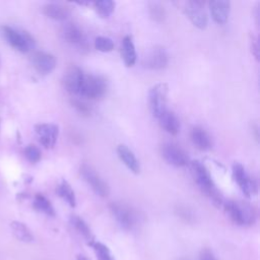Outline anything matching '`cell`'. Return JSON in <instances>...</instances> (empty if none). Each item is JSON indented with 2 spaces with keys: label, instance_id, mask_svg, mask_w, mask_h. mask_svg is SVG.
I'll list each match as a JSON object with an SVG mask.
<instances>
[{
  "label": "cell",
  "instance_id": "obj_38",
  "mask_svg": "<svg viewBox=\"0 0 260 260\" xmlns=\"http://www.w3.org/2000/svg\"><path fill=\"white\" fill-rule=\"evenodd\" d=\"M0 65H1V59H0Z\"/></svg>",
  "mask_w": 260,
  "mask_h": 260
},
{
  "label": "cell",
  "instance_id": "obj_11",
  "mask_svg": "<svg viewBox=\"0 0 260 260\" xmlns=\"http://www.w3.org/2000/svg\"><path fill=\"white\" fill-rule=\"evenodd\" d=\"M35 132L45 148H53L58 138L59 127L51 123H41L35 126Z\"/></svg>",
  "mask_w": 260,
  "mask_h": 260
},
{
  "label": "cell",
  "instance_id": "obj_32",
  "mask_svg": "<svg viewBox=\"0 0 260 260\" xmlns=\"http://www.w3.org/2000/svg\"><path fill=\"white\" fill-rule=\"evenodd\" d=\"M177 213L179 214V216H181L186 221H193L194 220V215H193L192 211L190 209H188L187 207H183V206L178 207Z\"/></svg>",
  "mask_w": 260,
  "mask_h": 260
},
{
  "label": "cell",
  "instance_id": "obj_25",
  "mask_svg": "<svg viewBox=\"0 0 260 260\" xmlns=\"http://www.w3.org/2000/svg\"><path fill=\"white\" fill-rule=\"evenodd\" d=\"M11 231L13 235L21 242L24 243H31L34 241V235L30 230L27 228L26 224L20 221H12L10 223Z\"/></svg>",
  "mask_w": 260,
  "mask_h": 260
},
{
  "label": "cell",
  "instance_id": "obj_34",
  "mask_svg": "<svg viewBox=\"0 0 260 260\" xmlns=\"http://www.w3.org/2000/svg\"><path fill=\"white\" fill-rule=\"evenodd\" d=\"M251 48H252V53L254 54L256 59H259V44H258V39L252 37L251 38Z\"/></svg>",
  "mask_w": 260,
  "mask_h": 260
},
{
  "label": "cell",
  "instance_id": "obj_5",
  "mask_svg": "<svg viewBox=\"0 0 260 260\" xmlns=\"http://www.w3.org/2000/svg\"><path fill=\"white\" fill-rule=\"evenodd\" d=\"M110 209L121 229L131 231L136 225L137 214L130 206L121 202H112Z\"/></svg>",
  "mask_w": 260,
  "mask_h": 260
},
{
  "label": "cell",
  "instance_id": "obj_21",
  "mask_svg": "<svg viewBox=\"0 0 260 260\" xmlns=\"http://www.w3.org/2000/svg\"><path fill=\"white\" fill-rule=\"evenodd\" d=\"M70 224L73 226V229L86 241L88 245H90L92 242H94V237L91 233L90 228L88 224L78 215H71L69 218Z\"/></svg>",
  "mask_w": 260,
  "mask_h": 260
},
{
  "label": "cell",
  "instance_id": "obj_20",
  "mask_svg": "<svg viewBox=\"0 0 260 260\" xmlns=\"http://www.w3.org/2000/svg\"><path fill=\"white\" fill-rule=\"evenodd\" d=\"M160 126L170 134L176 135L180 130V121L178 117L171 111H165L158 118Z\"/></svg>",
  "mask_w": 260,
  "mask_h": 260
},
{
  "label": "cell",
  "instance_id": "obj_22",
  "mask_svg": "<svg viewBox=\"0 0 260 260\" xmlns=\"http://www.w3.org/2000/svg\"><path fill=\"white\" fill-rule=\"evenodd\" d=\"M122 58L127 67H131L135 64L137 55L135 51V46L132 41V38L130 36L124 37L122 41Z\"/></svg>",
  "mask_w": 260,
  "mask_h": 260
},
{
  "label": "cell",
  "instance_id": "obj_31",
  "mask_svg": "<svg viewBox=\"0 0 260 260\" xmlns=\"http://www.w3.org/2000/svg\"><path fill=\"white\" fill-rule=\"evenodd\" d=\"M71 104L73 106V108L80 114L82 115H85V116H88L90 113H91V109L90 107L83 101L81 100H78V99H73L71 101Z\"/></svg>",
  "mask_w": 260,
  "mask_h": 260
},
{
  "label": "cell",
  "instance_id": "obj_28",
  "mask_svg": "<svg viewBox=\"0 0 260 260\" xmlns=\"http://www.w3.org/2000/svg\"><path fill=\"white\" fill-rule=\"evenodd\" d=\"M23 154H24L25 158L32 164L38 162L42 157V152H41L40 148L34 144L26 145L23 149Z\"/></svg>",
  "mask_w": 260,
  "mask_h": 260
},
{
  "label": "cell",
  "instance_id": "obj_19",
  "mask_svg": "<svg viewBox=\"0 0 260 260\" xmlns=\"http://www.w3.org/2000/svg\"><path fill=\"white\" fill-rule=\"evenodd\" d=\"M43 13L51 19L63 21V20L67 19V17L70 14V11L67 7H65L61 4L49 3L43 7Z\"/></svg>",
  "mask_w": 260,
  "mask_h": 260
},
{
  "label": "cell",
  "instance_id": "obj_24",
  "mask_svg": "<svg viewBox=\"0 0 260 260\" xmlns=\"http://www.w3.org/2000/svg\"><path fill=\"white\" fill-rule=\"evenodd\" d=\"M56 192H57L58 196L61 197L69 206L75 207V205H76L75 193H74L73 189L71 188L70 184L66 180H62L58 184V186L56 188Z\"/></svg>",
  "mask_w": 260,
  "mask_h": 260
},
{
  "label": "cell",
  "instance_id": "obj_18",
  "mask_svg": "<svg viewBox=\"0 0 260 260\" xmlns=\"http://www.w3.org/2000/svg\"><path fill=\"white\" fill-rule=\"evenodd\" d=\"M191 140L193 144L200 150H208L212 146L209 134L201 127H193L191 130Z\"/></svg>",
  "mask_w": 260,
  "mask_h": 260
},
{
  "label": "cell",
  "instance_id": "obj_2",
  "mask_svg": "<svg viewBox=\"0 0 260 260\" xmlns=\"http://www.w3.org/2000/svg\"><path fill=\"white\" fill-rule=\"evenodd\" d=\"M0 34L5 42L18 52L27 53L36 46L35 39L29 32L14 26L2 25L0 27Z\"/></svg>",
  "mask_w": 260,
  "mask_h": 260
},
{
  "label": "cell",
  "instance_id": "obj_17",
  "mask_svg": "<svg viewBox=\"0 0 260 260\" xmlns=\"http://www.w3.org/2000/svg\"><path fill=\"white\" fill-rule=\"evenodd\" d=\"M117 153L119 158L123 161V164L134 174H138L140 171V165L135 154L131 149H129L126 145L120 144L117 147Z\"/></svg>",
  "mask_w": 260,
  "mask_h": 260
},
{
  "label": "cell",
  "instance_id": "obj_30",
  "mask_svg": "<svg viewBox=\"0 0 260 260\" xmlns=\"http://www.w3.org/2000/svg\"><path fill=\"white\" fill-rule=\"evenodd\" d=\"M149 15L155 21H162L166 17V12L162 6L154 3L149 6Z\"/></svg>",
  "mask_w": 260,
  "mask_h": 260
},
{
  "label": "cell",
  "instance_id": "obj_4",
  "mask_svg": "<svg viewBox=\"0 0 260 260\" xmlns=\"http://www.w3.org/2000/svg\"><path fill=\"white\" fill-rule=\"evenodd\" d=\"M108 85L104 77L94 74H84L79 90V95L95 100L105 95Z\"/></svg>",
  "mask_w": 260,
  "mask_h": 260
},
{
  "label": "cell",
  "instance_id": "obj_15",
  "mask_svg": "<svg viewBox=\"0 0 260 260\" xmlns=\"http://www.w3.org/2000/svg\"><path fill=\"white\" fill-rule=\"evenodd\" d=\"M168 62V53L162 47H154L144 58V66L153 70L164 69Z\"/></svg>",
  "mask_w": 260,
  "mask_h": 260
},
{
  "label": "cell",
  "instance_id": "obj_29",
  "mask_svg": "<svg viewBox=\"0 0 260 260\" xmlns=\"http://www.w3.org/2000/svg\"><path fill=\"white\" fill-rule=\"evenodd\" d=\"M94 47L101 52H111L114 49L113 41L108 37H98L94 40Z\"/></svg>",
  "mask_w": 260,
  "mask_h": 260
},
{
  "label": "cell",
  "instance_id": "obj_37",
  "mask_svg": "<svg viewBox=\"0 0 260 260\" xmlns=\"http://www.w3.org/2000/svg\"><path fill=\"white\" fill-rule=\"evenodd\" d=\"M181 260H187V259H181Z\"/></svg>",
  "mask_w": 260,
  "mask_h": 260
},
{
  "label": "cell",
  "instance_id": "obj_8",
  "mask_svg": "<svg viewBox=\"0 0 260 260\" xmlns=\"http://www.w3.org/2000/svg\"><path fill=\"white\" fill-rule=\"evenodd\" d=\"M61 36L64 41L75 46L80 51L88 50V42L80 27L73 22H66L61 27Z\"/></svg>",
  "mask_w": 260,
  "mask_h": 260
},
{
  "label": "cell",
  "instance_id": "obj_12",
  "mask_svg": "<svg viewBox=\"0 0 260 260\" xmlns=\"http://www.w3.org/2000/svg\"><path fill=\"white\" fill-rule=\"evenodd\" d=\"M30 62L32 67L38 71L40 74H49L51 73L56 67V58L54 55L44 52L38 51L31 55Z\"/></svg>",
  "mask_w": 260,
  "mask_h": 260
},
{
  "label": "cell",
  "instance_id": "obj_16",
  "mask_svg": "<svg viewBox=\"0 0 260 260\" xmlns=\"http://www.w3.org/2000/svg\"><path fill=\"white\" fill-rule=\"evenodd\" d=\"M209 9L213 20L217 23L226 22L231 10V3L224 0H216L209 2Z\"/></svg>",
  "mask_w": 260,
  "mask_h": 260
},
{
  "label": "cell",
  "instance_id": "obj_13",
  "mask_svg": "<svg viewBox=\"0 0 260 260\" xmlns=\"http://www.w3.org/2000/svg\"><path fill=\"white\" fill-rule=\"evenodd\" d=\"M185 13L196 27L200 29L206 27L208 23V18L204 11L202 2L188 1L185 5Z\"/></svg>",
  "mask_w": 260,
  "mask_h": 260
},
{
  "label": "cell",
  "instance_id": "obj_3",
  "mask_svg": "<svg viewBox=\"0 0 260 260\" xmlns=\"http://www.w3.org/2000/svg\"><path fill=\"white\" fill-rule=\"evenodd\" d=\"M223 206L231 220L238 225H252L256 221V210L247 202L226 201Z\"/></svg>",
  "mask_w": 260,
  "mask_h": 260
},
{
  "label": "cell",
  "instance_id": "obj_7",
  "mask_svg": "<svg viewBox=\"0 0 260 260\" xmlns=\"http://www.w3.org/2000/svg\"><path fill=\"white\" fill-rule=\"evenodd\" d=\"M79 171L84 181L90 186V188L96 195L101 197H106L109 195L110 189L108 184L100 177V175L92 167L87 164H83L80 166Z\"/></svg>",
  "mask_w": 260,
  "mask_h": 260
},
{
  "label": "cell",
  "instance_id": "obj_36",
  "mask_svg": "<svg viewBox=\"0 0 260 260\" xmlns=\"http://www.w3.org/2000/svg\"><path fill=\"white\" fill-rule=\"evenodd\" d=\"M255 17L257 18V22L259 21V6L256 7V13H255Z\"/></svg>",
  "mask_w": 260,
  "mask_h": 260
},
{
  "label": "cell",
  "instance_id": "obj_14",
  "mask_svg": "<svg viewBox=\"0 0 260 260\" xmlns=\"http://www.w3.org/2000/svg\"><path fill=\"white\" fill-rule=\"evenodd\" d=\"M83 76H84V73L82 72V70L79 67H77L75 65L70 66L66 70V72L64 73V76H63L64 88L72 94H78L79 90H80L81 83H82Z\"/></svg>",
  "mask_w": 260,
  "mask_h": 260
},
{
  "label": "cell",
  "instance_id": "obj_35",
  "mask_svg": "<svg viewBox=\"0 0 260 260\" xmlns=\"http://www.w3.org/2000/svg\"><path fill=\"white\" fill-rule=\"evenodd\" d=\"M75 260H89V259L86 256H84V255H78Z\"/></svg>",
  "mask_w": 260,
  "mask_h": 260
},
{
  "label": "cell",
  "instance_id": "obj_10",
  "mask_svg": "<svg viewBox=\"0 0 260 260\" xmlns=\"http://www.w3.org/2000/svg\"><path fill=\"white\" fill-rule=\"evenodd\" d=\"M233 177L245 196L250 197L257 192V185L255 181L249 177L245 168L241 164L235 162L233 165Z\"/></svg>",
  "mask_w": 260,
  "mask_h": 260
},
{
  "label": "cell",
  "instance_id": "obj_27",
  "mask_svg": "<svg viewBox=\"0 0 260 260\" xmlns=\"http://www.w3.org/2000/svg\"><path fill=\"white\" fill-rule=\"evenodd\" d=\"M94 6L96 9V12L100 14L101 17H109L114 9H115V2L111 0H102L94 2Z\"/></svg>",
  "mask_w": 260,
  "mask_h": 260
},
{
  "label": "cell",
  "instance_id": "obj_23",
  "mask_svg": "<svg viewBox=\"0 0 260 260\" xmlns=\"http://www.w3.org/2000/svg\"><path fill=\"white\" fill-rule=\"evenodd\" d=\"M32 206L37 211H39L47 216L54 217L56 214L55 209H54L52 203L50 202V200L45 195H43L41 193H38L35 195L34 201H32Z\"/></svg>",
  "mask_w": 260,
  "mask_h": 260
},
{
  "label": "cell",
  "instance_id": "obj_26",
  "mask_svg": "<svg viewBox=\"0 0 260 260\" xmlns=\"http://www.w3.org/2000/svg\"><path fill=\"white\" fill-rule=\"evenodd\" d=\"M89 246L92 248L98 260H114V256L111 250L105 244L94 241Z\"/></svg>",
  "mask_w": 260,
  "mask_h": 260
},
{
  "label": "cell",
  "instance_id": "obj_1",
  "mask_svg": "<svg viewBox=\"0 0 260 260\" xmlns=\"http://www.w3.org/2000/svg\"><path fill=\"white\" fill-rule=\"evenodd\" d=\"M192 172L194 174L195 181L201 191L210 199V201L217 207L222 204V197L219 191L216 189L212 178L206 169V167L199 160H194L191 162Z\"/></svg>",
  "mask_w": 260,
  "mask_h": 260
},
{
  "label": "cell",
  "instance_id": "obj_33",
  "mask_svg": "<svg viewBox=\"0 0 260 260\" xmlns=\"http://www.w3.org/2000/svg\"><path fill=\"white\" fill-rule=\"evenodd\" d=\"M199 260H217V258L211 250L205 248L200 251Z\"/></svg>",
  "mask_w": 260,
  "mask_h": 260
},
{
  "label": "cell",
  "instance_id": "obj_9",
  "mask_svg": "<svg viewBox=\"0 0 260 260\" xmlns=\"http://www.w3.org/2000/svg\"><path fill=\"white\" fill-rule=\"evenodd\" d=\"M161 155L166 161L175 167H184L189 164L187 152L179 145L168 142L161 146Z\"/></svg>",
  "mask_w": 260,
  "mask_h": 260
},
{
  "label": "cell",
  "instance_id": "obj_6",
  "mask_svg": "<svg viewBox=\"0 0 260 260\" xmlns=\"http://www.w3.org/2000/svg\"><path fill=\"white\" fill-rule=\"evenodd\" d=\"M169 87L166 83H157L152 86L148 93L149 107L152 115L158 118L165 111H167Z\"/></svg>",
  "mask_w": 260,
  "mask_h": 260
}]
</instances>
